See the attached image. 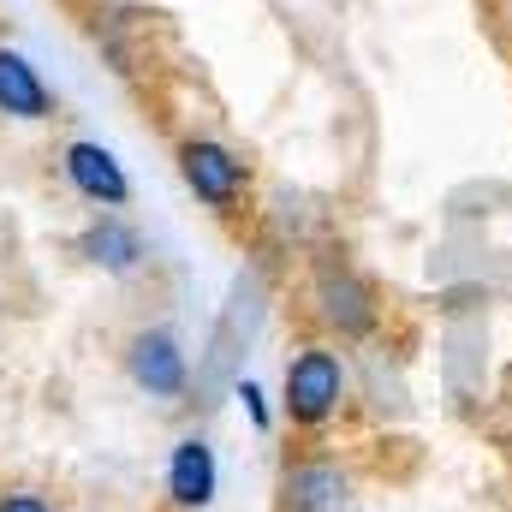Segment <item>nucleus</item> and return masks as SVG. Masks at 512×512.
<instances>
[{
  "mask_svg": "<svg viewBox=\"0 0 512 512\" xmlns=\"http://www.w3.org/2000/svg\"><path fill=\"white\" fill-rule=\"evenodd\" d=\"M340 393H346V370L334 352L322 346H304L292 364H286V417L292 423H322L340 411Z\"/></svg>",
  "mask_w": 512,
  "mask_h": 512,
  "instance_id": "1",
  "label": "nucleus"
},
{
  "mask_svg": "<svg viewBox=\"0 0 512 512\" xmlns=\"http://www.w3.org/2000/svg\"><path fill=\"white\" fill-rule=\"evenodd\" d=\"M179 173H185V185H191L209 209H233L239 191H245V161H239L233 149L209 143V137H191V143L179 149Z\"/></svg>",
  "mask_w": 512,
  "mask_h": 512,
  "instance_id": "2",
  "label": "nucleus"
},
{
  "mask_svg": "<svg viewBox=\"0 0 512 512\" xmlns=\"http://www.w3.org/2000/svg\"><path fill=\"white\" fill-rule=\"evenodd\" d=\"M126 370L149 399H179L185 393V352H179V340L167 328H137L131 334Z\"/></svg>",
  "mask_w": 512,
  "mask_h": 512,
  "instance_id": "3",
  "label": "nucleus"
},
{
  "mask_svg": "<svg viewBox=\"0 0 512 512\" xmlns=\"http://www.w3.org/2000/svg\"><path fill=\"white\" fill-rule=\"evenodd\" d=\"M60 173H66V185H72L78 197H90V203H102V209H120L131 197V179H126V167L114 161V149H102V143H90V137L66 143Z\"/></svg>",
  "mask_w": 512,
  "mask_h": 512,
  "instance_id": "4",
  "label": "nucleus"
},
{
  "mask_svg": "<svg viewBox=\"0 0 512 512\" xmlns=\"http://www.w3.org/2000/svg\"><path fill=\"white\" fill-rule=\"evenodd\" d=\"M215 483H221L215 447H209L203 435H185V441L173 447V459H167V495H173V507L203 512L209 501H215Z\"/></svg>",
  "mask_w": 512,
  "mask_h": 512,
  "instance_id": "5",
  "label": "nucleus"
},
{
  "mask_svg": "<svg viewBox=\"0 0 512 512\" xmlns=\"http://www.w3.org/2000/svg\"><path fill=\"white\" fill-rule=\"evenodd\" d=\"M316 304H322V316H328V328H340L346 340H358V334H370L376 328V304H370V292L346 274V268H322V280H316Z\"/></svg>",
  "mask_w": 512,
  "mask_h": 512,
  "instance_id": "6",
  "label": "nucleus"
},
{
  "mask_svg": "<svg viewBox=\"0 0 512 512\" xmlns=\"http://www.w3.org/2000/svg\"><path fill=\"white\" fill-rule=\"evenodd\" d=\"M0 114L6 120H48L54 114V96H48L42 72L18 48H0Z\"/></svg>",
  "mask_w": 512,
  "mask_h": 512,
  "instance_id": "7",
  "label": "nucleus"
},
{
  "mask_svg": "<svg viewBox=\"0 0 512 512\" xmlns=\"http://www.w3.org/2000/svg\"><path fill=\"white\" fill-rule=\"evenodd\" d=\"M78 251L90 256L96 268H108V274H131L137 262H143V233L120 221V215H102L84 239H78Z\"/></svg>",
  "mask_w": 512,
  "mask_h": 512,
  "instance_id": "8",
  "label": "nucleus"
},
{
  "mask_svg": "<svg viewBox=\"0 0 512 512\" xmlns=\"http://www.w3.org/2000/svg\"><path fill=\"white\" fill-rule=\"evenodd\" d=\"M340 507H346V477L334 465L286 471V512H340Z\"/></svg>",
  "mask_w": 512,
  "mask_h": 512,
  "instance_id": "9",
  "label": "nucleus"
},
{
  "mask_svg": "<svg viewBox=\"0 0 512 512\" xmlns=\"http://www.w3.org/2000/svg\"><path fill=\"white\" fill-rule=\"evenodd\" d=\"M0 512H54V507H48V501H42L36 489H12V495L0 501Z\"/></svg>",
  "mask_w": 512,
  "mask_h": 512,
  "instance_id": "10",
  "label": "nucleus"
},
{
  "mask_svg": "<svg viewBox=\"0 0 512 512\" xmlns=\"http://www.w3.org/2000/svg\"><path fill=\"white\" fill-rule=\"evenodd\" d=\"M239 399H245V411H251V423H256V429H268V405H262V387L245 382V387H239Z\"/></svg>",
  "mask_w": 512,
  "mask_h": 512,
  "instance_id": "11",
  "label": "nucleus"
}]
</instances>
